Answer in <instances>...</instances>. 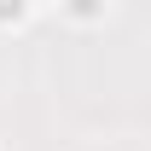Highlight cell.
Masks as SVG:
<instances>
[{
	"mask_svg": "<svg viewBox=\"0 0 151 151\" xmlns=\"http://www.w3.org/2000/svg\"><path fill=\"white\" fill-rule=\"evenodd\" d=\"M18 12H23V0H0V23H6V18H18Z\"/></svg>",
	"mask_w": 151,
	"mask_h": 151,
	"instance_id": "1",
	"label": "cell"
},
{
	"mask_svg": "<svg viewBox=\"0 0 151 151\" xmlns=\"http://www.w3.org/2000/svg\"><path fill=\"white\" fill-rule=\"evenodd\" d=\"M70 6L81 12V18H93V12H99V0H70Z\"/></svg>",
	"mask_w": 151,
	"mask_h": 151,
	"instance_id": "2",
	"label": "cell"
}]
</instances>
